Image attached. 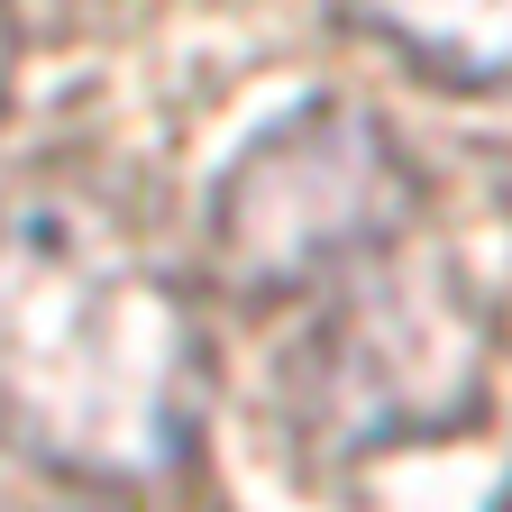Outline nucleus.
Wrapping results in <instances>:
<instances>
[{
    "label": "nucleus",
    "instance_id": "nucleus-4",
    "mask_svg": "<svg viewBox=\"0 0 512 512\" xmlns=\"http://www.w3.org/2000/svg\"><path fill=\"white\" fill-rule=\"evenodd\" d=\"M339 19L421 74H439L448 92L512 101V10H403V0H384V10H339Z\"/></svg>",
    "mask_w": 512,
    "mask_h": 512
},
{
    "label": "nucleus",
    "instance_id": "nucleus-1",
    "mask_svg": "<svg viewBox=\"0 0 512 512\" xmlns=\"http://www.w3.org/2000/svg\"><path fill=\"white\" fill-rule=\"evenodd\" d=\"M211 348L156 220L110 183L0 202V439L83 494H128L192 458Z\"/></svg>",
    "mask_w": 512,
    "mask_h": 512
},
{
    "label": "nucleus",
    "instance_id": "nucleus-3",
    "mask_svg": "<svg viewBox=\"0 0 512 512\" xmlns=\"http://www.w3.org/2000/svg\"><path fill=\"white\" fill-rule=\"evenodd\" d=\"M485 366H494V320L458 256L403 247L311 302L302 339L284 357V421L293 448L320 458H375L403 439L467 430L485 412Z\"/></svg>",
    "mask_w": 512,
    "mask_h": 512
},
{
    "label": "nucleus",
    "instance_id": "nucleus-2",
    "mask_svg": "<svg viewBox=\"0 0 512 512\" xmlns=\"http://www.w3.org/2000/svg\"><path fill=\"white\" fill-rule=\"evenodd\" d=\"M421 238V165L357 92H302L211 183V284L247 311L330 302Z\"/></svg>",
    "mask_w": 512,
    "mask_h": 512
},
{
    "label": "nucleus",
    "instance_id": "nucleus-5",
    "mask_svg": "<svg viewBox=\"0 0 512 512\" xmlns=\"http://www.w3.org/2000/svg\"><path fill=\"white\" fill-rule=\"evenodd\" d=\"M10 64H19V28H10V10H0V101H10Z\"/></svg>",
    "mask_w": 512,
    "mask_h": 512
}]
</instances>
